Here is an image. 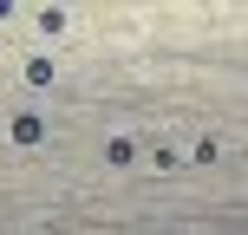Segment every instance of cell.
<instances>
[{
    "label": "cell",
    "mask_w": 248,
    "mask_h": 235,
    "mask_svg": "<svg viewBox=\"0 0 248 235\" xmlns=\"http://www.w3.org/2000/svg\"><path fill=\"white\" fill-rule=\"evenodd\" d=\"M39 137H46V124H39L33 111H26V118H13V144H39Z\"/></svg>",
    "instance_id": "6da1fadb"
},
{
    "label": "cell",
    "mask_w": 248,
    "mask_h": 235,
    "mask_svg": "<svg viewBox=\"0 0 248 235\" xmlns=\"http://www.w3.org/2000/svg\"><path fill=\"white\" fill-rule=\"evenodd\" d=\"M26 85H52V59H26Z\"/></svg>",
    "instance_id": "7a4b0ae2"
},
{
    "label": "cell",
    "mask_w": 248,
    "mask_h": 235,
    "mask_svg": "<svg viewBox=\"0 0 248 235\" xmlns=\"http://www.w3.org/2000/svg\"><path fill=\"white\" fill-rule=\"evenodd\" d=\"M105 157H111V163H131L137 144H131V137H111V144H105Z\"/></svg>",
    "instance_id": "3957f363"
},
{
    "label": "cell",
    "mask_w": 248,
    "mask_h": 235,
    "mask_svg": "<svg viewBox=\"0 0 248 235\" xmlns=\"http://www.w3.org/2000/svg\"><path fill=\"white\" fill-rule=\"evenodd\" d=\"M7 13H13V0H0V20H7Z\"/></svg>",
    "instance_id": "277c9868"
}]
</instances>
